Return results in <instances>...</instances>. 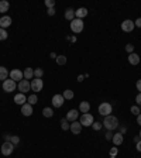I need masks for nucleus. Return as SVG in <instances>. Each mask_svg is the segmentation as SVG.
Returning a JSON list of instances; mask_svg holds the SVG:
<instances>
[{
	"label": "nucleus",
	"mask_w": 141,
	"mask_h": 158,
	"mask_svg": "<svg viewBox=\"0 0 141 158\" xmlns=\"http://www.w3.org/2000/svg\"><path fill=\"white\" fill-rule=\"evenodd\" d=\"M134 24H135L137 27H140V28H141V19H137V20H135Z\"/></svg>",
	"instance_id": "nucleus-41"
},
{
	"label": "nucleus",
	"mask_w": 141,
	"mask_h": 158,
	"mask_svg": "<svg viewBox=\"0 0 141 158\" xmlns=\"http://www.w3.org/2000/svg\"><path fill=\"white\" fill-rule=\"evenodd\" d=\"M135 27L134 21H131V20H124L122 23V30L123 31H126V33H130V31H133Z\"/></svg>",
	"instance_id": "nucleus-9"
},
{
	"label": "nucleus",
	"mask_w": 141,
	"mask_h": 158,
	"mask_svg": "<svg viewBox=\"0 0 141 158\" xmlns=\"http://www.w3.org/2000/svg\"><path fill=\"white\" fill-rule=\"evenodd\" d=\"M92 126H93V130H96V131H99V130L103 127V124H102V123H99V122H95Z\"/></svg>",
	"instance_id": "nucleus-34"
},
{
	"label": "nucleus",
	"mask_w": 141,
	"mask_h": 158,
	"mask_svg": "<svg viewBox=\"0 0 141 158\" xmlns=\"http://www.w3.org/2000/svg\"><path fill=\"white\" fill-rule=\"evenodd\" d=\"M135 148H137L138 152H141V140H140V141H137V145H135Z\"/></svg>",
	"instance_id": "nucleus-39"
},
{
	"label": "nucleus",
	"mask_w": 141,
	"mask_h": 158,
	"mask_svg": "<svg viewBox=\"0 0 141 158\" xmlns=\"http://www.w3.org/2000/svg\"><path fill=\"white\" fill-rule=\"evenodd\" d=\"M99 113H100L102 116H105V117L109 116L110 113H112V105L107 103V102H103L102 105L99 106Z\"/></svg>",
	"instance_id": "nucleus-6"
},
{
	"label": "nucleus",
	"mask_w": 141,
	"mask_h": 158,
	"mask_svg": "<svg viewBox=\"0 0 141 158\" xmlns=\"http://www.w3.org/2000/svg\"><path fill=\"white\" fill-rule=\"evenodd\" d=\"M78 116H79V112L76 110V109H72V110H69L68 113H66V120L68 122H75L76 118H78Z\"/></svg>",
	"instance_id": "nucleus-12"
},
{
	"label": "nucleus",
	"mask_w": 141,
	"mask_h": 158,
	"mask_svg": "<svg viewBox=\"0 0 141 158\" xmlns=\"http://www.w3.org/2000/svg\"><path fill=\"white\" fill-rule=\"evenodd\" d=\"M130 112H131L134 116H138L140 114V107H138V106H133V107L130 109Z\"/></svg>",
	"instance_id": "nucleus-33"
},
{
	"label": "nucleus",
	"mask_w": 141,
	"mask_h": 158,
	"mask_svg": "<svg viewBox=\"0 0 141 158\" xmlns=\"http://www.w3.org/2000/svg\"><path fill=\"white\" fill-rule=\"evenodd\" d=\"M10 78L13 79L14 82H17V81H23V78H24V75H23V72L20 71V69H13L11 72H10Z\"/></svg>",
	"instance_id": "nucleus-10"
},
{
	"label": "nucleus",
	"mask_w": 141,
	"mask_h": 158,
	"mask_svg": "<svg viewBox=\"0 0 141 158\" xmlns=\"http://www.w3.org/2000/svg\"><path fill=\"white\" fill-rule=\"evenodd\" d=\"M89 109H90V105H89V102H81V105H79V110L82 113H88Z\"/></svg>",
	"instance_id": "nucleus-20"
},
{
	"label": "nucleus",
	"mask_w": 141,
	"mask_h": 158,
	"mask_svg": "<svg viewBox=\"0 0 141 158\" xmlns=\"http://www.w3.org/2000/svg\"><path fill=\"white\" fill-rule=\"evenodd\" d=\"M64 102H65V98H64L62 95H55L52 98V106L54 107H61V106L64 105Z\"/></svg>",
	"instance_id": "nucleus-11"
},
{
	"label": "nucleus",
	"mask_w": 141,
	"mask_h": 158,
	"mask_svg": "<svg viewBox=\"0 0 141 158\" xmlns=\"http://www.w3.org/2000/svg\"><path fill=\"white\" fill-rule=\"evenodd\" d=\"M9 7H10L9 2H6V0H2V2H0V13H6L7 10H9Z\"/></svg>",
	"instance_id": "nucleus-22"
},
{
	"label": "nucleus",
	"mask_w": 141,
	"mask_h": 158,
	"mask_svg": "<svg viewBox=\"0 0 141 158\" xmlns=\"http://www.w3.org/2000/svg\"><path fill=\"white\" fill-rule=\"evenodd\" d=\"M61 127H62V130H65V131L71 128V124H69V122L66 118H62V120H61Z\"/></svg>",
	"instance_id": "nucleus-27"
},
{
	"label": "nucleus",
	"mask_w": 141,
	"mask_h": 158,
	"mask_svg": "<svg viewBox=\"0 0 141 158\" xmlns=\"http://www.w3.org/2000/svg\"><path fill=\"white\" fill-rule=\"evenodd\" d=\"M14 102H16L17 105H20V106L26 105V103H27V98H26V95H24V93H17V95L14 96Z\"/></svg>",
	"instance_id": "nucleus-13"
},
{
	"label": "nucleus",
	"mask_w": 141,
	"mask_h": 158,
	"mask_svg": "<svg viewBox=\"0 0 141 158\" xmlns=\"http://www.w3.org/2000/svg\"><path fill=\"white\" fill-rule=\"evenodd\" d=\"M140 138H141V130H140Z\"/></svg>",
	"instance_id": "nucleus-47"
},
{
	"label": "nucleus",
	"mask_w": 141,
	"mask_h": 158,
	"mask_svg": "<svg viewBox=\"0 0 141 158\" xmlns=\"http://www.w3.org/2000/svg\"><path fill=\"white\" fill-rule=\"evenodd\" d=\"M102 124L105 126L106 128H107L109 131H113L114 128H117V126H118V120H117V117H116V116L109 114V116H106V117H105V122H103Z\"/></svg>",
	"instance_id": "nucleus-1"
},
{
	"label": "nucleus",
	"mask_w": 141,
	"mask_h": 158,
	"mask_svg": "<svg viewBox=\"0 0 141 158\" xmlns=\"http://www.w3.org/2000/svg\"><path fill=\"white\" fill-rule=\"evenodd\" d=\"M43 114H44V117H52V116H54L52 109H49V107H44V109H43Z\"/></svg>",
	"instance_id": "nucleus-26"
},
{
	"label": "nucleus",
	"mask_w": 141,
	"mask_h": 158,
	"mask_svg": "<svg viewBox=\"0 0 141 158\" xmlns=\"http://www.w3.org/2000/svg\"><path fill=\"white\" fill-rule=\"evenodd\" d=\"M64 98L65 99H72L73 98V92L71 90V89H66V90H64Z\"/></svg>",
	"instance_id": "nucleus-29"
},
{
	"label": "nucleus",
	"mask_w": 141,
	"mask_h": 158,
	"mask_svg": "<svg viewBox=\"0 0 141 158\" xmlns=\"http://www.w3.org/2000/svg\"><path fill=\"white\" fill-rule=\"evenodd\" d=\"M37 102H38V98H37V95H31V96H28L27 98V103L28 105H37Z\"/></svg>",
	"instance_id": "nucleus-25"
},
{
	"label": "nucleus",
	"mask_w": 141,
	"mask_h": 158,
	"mask_svg": "<svg viewBox=\"0 0 141 158\" xmlns=\"http://www.w3.org/2000/svg\"><path fill=\"white\" fill-rule=\"evenodd\" d=\"M14 147H16V145L11 144L10 141H4L3 144H2V154L6 155V157H7V155H11V152H13Z\"/></svg>",
	"instance_id": "nucleus-4"
},
{
	"label": "nucleus",
	"mask_w": 141,
	"mask_h": 158,
	"mask_svg": "<svg viewBox=\"0 0 141 158\" xmlns=\"http://www.w3.org/2000/svg\"><path fill=\"white\" fill-rule=\"evenodd\" d=\"M126 51H127V52H130V54H133V51H134V47H133L131 44H127V45H126Z\"/></svg>",
	"instance_id": "nucleus-36"
},
{
	"label": "nucleus",
	"mask_w": 141,
	"mask_h": 158,
	"mask_svg": "<svg viewBox=\"0 0 141 158\" xmlns=\"http://www.w3.org/2000/svg\"><path fill=\"white\" fill-rule=\"evenodd\" d=\"M71 30H72V33L78 34V33H82L83 30V21L79 19H75L71 21Z\"/></svg>",
	"instance_id": "nucleus-2"
},
{
	"label": "nucleus",
	"mask_w": 141,
	"mask_h": 158,
	"mask_svg": "<svg viewBox=\"0 0 141 158\" xmlns=\"http://www.w3.org/2000/svg\"><path fill=\"white\" fill-rule=\"evenodd\" d=\"M73 17H75V10H73V9H66V11H65V19L69 20V21H72Z\"/></svg>",
	"instance_id": "nucleus-21"
},
{
	"label": "nucleus",
	"mask_w": 141,
	"mask_h": 158,
	"mask_svg": "<svg viewBox=\"0 0 141 158\" xmlns=\"http://www.w3.org/2000/svg\"><path fill=\"white\" fill-rule=\"evenodd\" d=\"M51 58H55V59H56V54L52 52V54H51Z\"/></svg>",
	"instance_id": "nucleus-46"
},
{
	"label": "nucleus",
	"mask_w": 141,
	"mask_h": 158,
	"mask_svg": "<svg viewBox=\"0 0 141 158\" xmlns=\"http://www.w3.org/2000/svg\"><path fill=\"white\" fill-rule=\"evenodd\" d=\"M69 130H71L75 135H78L79 133H81V130H82V124H81L79 122H72V124H71V128H69Z\"/></svg>",
	"instance_id": "nucleus-14"
},
{
	"label": "nucleus",
	"mask_w": 141,
	"mask_h": 158,
	"mask_svg": "<svg viewBox=\"0 0 141 158\" xmlns=\"http://www.w3.org/2000/svg\"><path fill=\"white\" fill-rule=\"evenodd\" d=\"M45 6L48 7V9H52V7L55 6V2H54V0H45Z\"/></svg>",
	"instance_id": "nucleus-35"
},
{
	"label": "nucleus",
	"mask_w": 141,
	"mask_h": 158,
	"mask_svg": "<svg viewBox=\"0 0 141 158\" xmlns=\"http://www.w3.org/2000/svg\"><path fill=\"white\" fill-rule=\"evenodd\" d=\"M19 90H20V93H27L31 89V83L27 81V79H23V81H20L19 82Z\"/></svg>",
	"instance_id": "nucleus-8"
},
{
	"label": "nucleus",
	"mask_w": 141,
	"mask_h": 158,
	"mask_svg": "<svg viewBox=\"0 0 141 158\" xmlns=\"http://www.w3.org/2000/svg\"><path fill=\"white\" fill-rule=\"evenodd\" d=\"M117 152H118V150L116 147H113L112 150H110V155H112V157H114V155H117Z\"/></svg>",
	"instance_id": "nucleus-37"
},
{
	"label": "nucleus",
	"mask_w": 141,
	"mask_h": 158,
	"mask_svg": "<svg viewBox=\"0 0 141 158\" xmlns=\"http://www.w3.org/2000/svg\"><path fill=\"white\" fill-rule=\"evenodd\" d=\"M56 64H58V65H65L66 64V56H64V55L56 56Z\"/></svg>",
	"instance_id": "nucleus-28"
},
{
	"label": "nucleus",
	"mask_w": 141,
	"mask_h": 158,
	"mask_svg": "<svg viewBox=\"0 0 141 158\" xmlns=\"http://www.w3.org/2000/svg\"><path fill=\"white\" fill-rule=\"evenodd\" d=\"M112 141L116 145H120L123 143V134H122V133H116V134H113Z\"/></svg>",
	"instance_id": "nucleus-19"
},
{
	"label": "nucleus",
	"mask_w": 141,
	"mask_h": 158,
	"mask_svg": "<svg viewBox=\"0 0 141 158\" xmlns=\"http://www.w3.org/2000/svg\"><path fill=\"white\" fill-rule=\"evenodd\" d=\"M79 123H81L83 127H89V126H92L93 123H95V122H93V116L90 114V113H83Z\"/></svg>",
	"instance_id": "nucleus-3"
},
{
	"label": "nucleus",
	"mask_w": 141,
	"mask_h": 158,
	"mask_svg": "<svg viewBox=\"0 0 141 158\" xmlns=\"http://www.w3.org/2000/svg\"><path fill=\"white\" fill-rule=\"evenodd\" d=\"M54 14H55V9H48V16H54Z\"/></svg>",
	"instance_id": "nucleus-38"
},
{
	"label": "nucleus",
	"mask_w": 141,
	"mask_h": 158,
	"mask_svg": "<svg viewBox=\"0 0 141 158\" xmlns=\"http://www.w3.org/2000/svg\"><path fill=\"white\" fill-rule=\"evenodd\" d=\"M128 62L131 64V65H138L140 64V56H138V54H130L128 55Z\"/></svg>",
	"instance_id": "nucleus-18"
},
{
	"label": "nucleus",
	"mask_w": 141,
	"mask_h": 158,
	"mask_svg": "<svg viewBox=\"0 0 141 158\" xmlns=\"http://www.w3.org/2000/svg\"><path fill=\"white\" fill-rule=\"evenodd\" d=\"M21 113H23L26 117H28V116L33 114V106L28 105V103H26V105L21 106Z\"/></svg>",
	"instance_id": "nucleus-15"
},
{
	"label": "nucleus",
	"mask_w": 141,
	"mask_h": 158,
	"mask_svg": "<svg viewBox=\"0 0 141 158\" xmlns=\"http://www.w3.org/2000/svg\"><path fill=\"white\" fill-rule=\"evenodd\" d=\"M43 86H44L43 79L35 78V79H33V81H31V90H34L35 93L41 92V90H43Z\"/></svg>",
	"instance_id": "nucleus-5"
},
{
	"label": "nucleus",
	"mask_w": 141,
	"mask_h": 158,
	"mask_svg": "<svg viewBox=\"0 0 141 158\" xmlns=\"http://www.w3.org/2000/svg\"><path fill=\"white\" fill-rule=\"evenodd\" d=\"M137 123H138V124L141 126V113H140V114L137 116Z\"/></svg>",
	"instance_id": "nucleus-44"
},
{
	"label": "nucleus",
	"mask_w": 141,
	"mask_h": 158,
	"mask_svg": "<svg viewBox=\"0 0 141 158\" xmlns=\"http://www.w3.org/2000/svg\"><path fill=\"white\" fill-rule=\"evenodd\" d=\"M44 75V71L41 68H37L35 71H34V76H35V78H38V79H41V76Z\"/></svg>",
	"instance_id": "nucleus-31"
},
{
	"label": "nucleus",
	"mask_w": 141,
	"mask_h": 158,
	"mask_svg": "<svg viewBox=\"0 0 141 158\" xmlns=\"http://www.w3.org/2000/svg\"><path fill=\"white\" fill-rule=\"evenodd\" d=\"M10 73H9V71H7L6 68H4V66H0V81H6L7 79V76H9Z\"/></svg>",
	"instance_id": "nucleus-23"
},
{
	"label": "nucleus",
	"mask_w": 141,
	"mask_h": 158,
	"mask_svg": "<svg viewBox=\"0 0 141 158\" xmlns=\"http://www.w3.org/2000/svg\"><path fill=\"white\" fill-rule=\"evenodd\" d=\"M78 81H79V82H82V81H83V76L79 75V76H78Z\"/></svg>",
	"instance_id": "nucleus-45"
},
{
	"label": "nucleus",
	"mask_w": 141,
	"mask_h": 158,
	"mask_svg": "<svg viewBox=\"0 0 141 158\" xmlns=\"http://www.w3.org/2000/svg\"><path fill=\"white\" fill-rule=\"evenodd\" d=\"M11 24V19H10L9 16H3L2 19H0V28H4L6 30L7 27Z\"/></svg>",
	"instance_id": "nucleus-16"
},
{
	"label": "nucleus",
	"mask_w": 141,
	"mask_h": 158,
	"mask_svg": "<svg viewBox=\"0 0 141 158\" xmlns=\"http://www.w3.org/2000/svg\"><path fill=\"white\" fill-rule=\"evenodd\" d=\"M135 86H137V89H138V90H140V93H141V79H140V81H138L137 83H135Z\"/></svg>",
	"instance_id": "nucleus-43"
},
{
	"label": "nucleus",
	"mask_w": 141,
	"mask_h": 158,
	"mask_svg": "<svg viewBox=\"0 0 141 158\" xmlns=\"http://www.w3.org/2000/svg\"><path fill=\"white\" fill-rule=\"evenodd\" d=\"M10 143H11V144H14V145L19 144V143H20L19 135H11V137H10Z\"/></svg>",
	"instance_id": "nucleus-32"
},
{
	"label": "nucleus",
	"mask_w": 141,
	"mask_h": 158,
	"mask_svg": "<svg viewBox=\"0 0 141 158\" xmlns=\"http://www.w3.org/2000/svg\"><path fill=\"white\" fill-rule=\"evenodd\" d=\"M7 37H9V34H7V31L4 28H0V41H4V40H7Z\"/></svg>",
	"instance_id": "nucleus-30"
},
{
	"label": "nucleus",
	"mask_w": 141,
	"mask_h": 158,
	"mask_svg": "<svg viewBox=\"0 0 141 158\" xmlns=\"http://www.w3.org/2000/svg\"><path fill=\"white\" fill-rule=\"evenodd\" d=\"M106 138H107V140H112V138H113V134H112V131H109L107 134H106Z\"/></svg>",
	"instance_id": "nucleus-42"
},
{
	"label": "nucleus",
	"mask_w": 141,
	"mask_h": 158,
	"mask_svg": "<svg viewBox=\"0 0 141 158\" xmlns=\"http://www.w3.org/2000/svg\"><path fill=\"white\" fill-rule=\"evenodd\" d=\"M75 16H76V19L82 20L83 17L88 16V9H85V7H81V9H78V10L75 11Z\"/></svg>",
	"instance_id": "nucleus-17"
},
{
	"label": "nucleus",
	"mask_w": 141,
	"mask_h": 158,
	"mask_svg": "<svg viewBox=\"0 0 141 158\" xmlns=\"http://www.w3.org/2000/svg\"><path fill=\"white\" fill-rule=\"evenodd\" d=\"M23 75H24L26 79H31L34 76V69L33 68H26V71L23 72Z\"/></svg>",
	"instance_id": "nucleus-24"
},
{
	"label": "nucleus",
	"mask_w": 141,
	"mask_h": 158,
	"mask_svg": "<svg viewBox=\"0 0 141 158\" xmlns=\"http://www.w3.org/2000/svg\"><path fill=\"white\" fill-rule=\"evenodd\" d=\"M16 88H17V85L13 79H6V81H3V90L4 92H13Z\"/></svg>",
	"instance_id": "nucleus-7"
},
{
	"label": "nucleus",
	"mask_w": 141,
	"mask_h": 158,
	"mask_svg": "<svg viewBox=\"0 0 141 158\" xmlns=\"http://www.w3.org/2000/svg\"><path fill=\"white\" fill-rule=\"evenodd\" d=\"M135 102L138 103V105H141V93H138L137 98H135Z\"/></svg>",
	"instance_id": "nucleus-40"
}]
</instances>
